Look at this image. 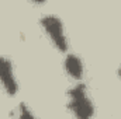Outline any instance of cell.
<instances>
[{
  "label": "cell",
  "instance_id": "277c9868",
  "mask_svg": "<svg viewBox=\"0 0 121 119\" xmlns=\"http://www.w3.org/2000/svg\"><path fill=\"white\" fill-rule=\"evenodd\" d=\"M63 67H65V71L68 73V76L72 79V80H76V81H80L83 79V73H85V66H83V62L82 59L75 55V53H68L65 56L63 60Z\"/></svg>",
  "mask_w": 121,
  "mask_h": 119
},
{
  "label": "cell",
  "instance_id": "8992f818",
  "mask_svg": "<svg viewBox=\"0 0 121 119\" xmlns=\"http://www.w3.org/2000/svg\"><path fill=\"white\" fill-rule=\"evenodd\" d=\"M31 1H32L34 4H44L47 0H31Z\"/></svg>",
  "mask_w": 121,
  "mask_h": 119
},
{
  "label": "cell",
  "instance_id": "7a4b0ae2",
  "mask_svg": "<svg viewBox=\"0 0 121 119\" xmlns=\"http://www.w3.org/2000/svg\"><path fill=\"white\" fill-rule=\"evenodd\" d=\"M39 23L45 35L48 36L51 44L55 46V49H58L59 52H66L69 48V44H68L63 23L60 21L59 17L55 14H45L42 16Z\"/></svg>",
  "mask_w": 121,
  "mask_h": 119
},
{
  "label": "cell",
  "instance_id": "3957f363",
  "mask_svg": "<svg viewBox=\"0 0 121 119\" xmlns=\"http://www.w3.org/2000/svg\"><path fill=\"white\" fill-rule=\"evenodd\" d=\"M0 86L9 95L18 92V81L14 74L13 63L6 56H0Z\"/></svg>",
  "mask_w": 121,
  "mask_h": 119
},
{
  "label": "cell",
  "instance_id": "52a82bcc",
  "mask_svg": "<svg viewBox=\"0 0 121 119\" xmlns=\"http://www.w3.org/2000/svg\"><path fill=\"white\" fill-rule=\"evenodd\" d=\"M118 74H120V77H121V66H120V69H118Z\"/></svg>",
  "mask_w": 121,
  "mask_h": 119
},
{
  "label": "cell",
  "instance_id": "6da1fadb",
  "mask_svg": "<svg viewBox=\"0 0 121 119\" xmlns=\"http://www.w3.org/2000/svg\"><path fill=\"white\" fill-rule=\"evenodd\" d=\"M68 108L73 116L79 119H89L94 115V105L85 84L78 83L68 92Z\"/></svg>",
  "mask_w": 121,
  "mask_h": 119
},
{
  "label": "cell",
  "instance_id": "5b68a950",
  "mask_svg": "<svg viewBox=\"0 0 121 119\" xmlns=\"http://www.w3.org/2000/svg\"><path fill=\"white\" fill-rule=\"evenodd\" d=\"M16 116H18V118H32V116H34V112L30 109V107H28L27 104L21 102V104L17 107Z\"/></svg>",
  "mask_w": 121,
  "mask_h": 119
}]
</instances>
